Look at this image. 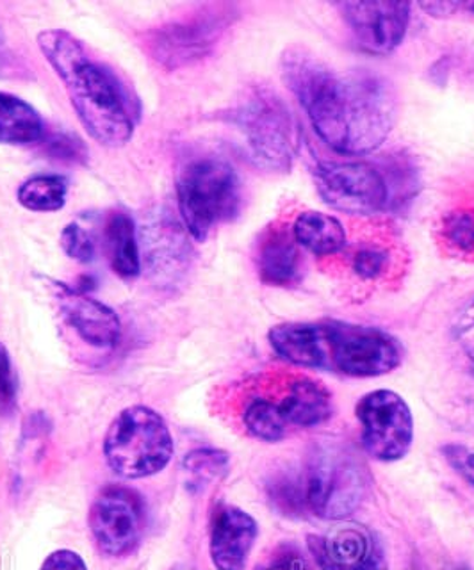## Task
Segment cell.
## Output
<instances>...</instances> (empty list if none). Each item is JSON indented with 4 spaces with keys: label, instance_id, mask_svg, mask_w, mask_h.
I'll use <instances>...</instances> for the list:
<instances>
[{
    "label": "cell",
    "instance_id": "6da1fadb",
    "mask_svg": "<svg viewBox=\"0 0 474 570\" xmlns=\"http://www.w3.org/2000/svg\"><path fill=\"white\" fill-rule=\"evenodd\" d=\"M280 73L314 130L343 156H366L384 145L396 121V95L372 71H339L319 56L289 47Z\"/></svg>",
    "mask_w": 474,
    "mask_h": 570
},
{
    "label": "cell",
    "instance_id": "7a4b0ae2",
    "mask_svg": "<svg viewBox=\"0 0 474 570\" xmlns=\"http://www.w3.org/2000/svg\"><path fill=\"white\" fill-rule=\"evenodd\" d=\"M38 47L63 80L77 118L90 138L108 148L127 145L135 132V116L115 73L93 61L85 45L63 29L40 32Z\"/></svg>",
    "mask_w": 474,
    "mask_h": 570
},
{
    "label": "cell",
    "instance_id": "3957f363",
    "mask_svg": "<svg viewBox=\"0 0 474 570\" xmlns=\"http://www.w3.org/2000/svg\"><path fill=\"white\" fill-rule=\"evenodd\" d=\"M268 337L275 353L289 364L354 379L391 373L403 356L398 341L384 330L343 321L284 323L269 330Z\"/></svg>",
    "mask_w": 474,
    "mask_h": 570
},
{
    "label": "cell",
    "instance_id": "277c9868",
    "mask_svg": "<svg viewBox=\"0 0 474 570\" xmlns=\"http://www.w3.org/2000/svg\"><path fill=\"white\" fill-rule=\"evenodd\" d=\"M228 120L241 134L248 159L269 174H287L300 147V127L284 98L266 86H251Z\"/></svg>",
    "mask_w": 474,
    "mask_h": 570
},
{
    "label": "cell",
    "instance_id": "5b68a950",
    "mask_svg": "<svg viewBox=\"0 0 474 570\" xmlns=\"http://www.w3.org/2000/svg\"><path fill=\"white\" fill-rule=\"evenodd\" d=\"M307 510L325 521H345L361 507L367 492V471L348 445L340 442H316L304 465Z\"/></svg>",
    "mask_w": 474,
    "mask_h": 570
},
{
    "label": "cell",
    "instance_id": "8992f818",
    "mask_svg": "<svg viewBox=\"0 0 474 570\" xmlns=\"http://www.w3.org/2000/svg\"><path fill=\"white\" fill-rule=\"evenodd\" d=\"M174 436L165 419L144 405L121 410L103 436L109 468L126 480L154 476L174 456Z\"/></svg>",
    "mask_w": 474,
    "mask_h": 570
},
{
    "label": "cell",
    "instance_id": "52a82bcc",
    "mask_svg": "<svg viewBox=\"0 0 474 570\" xmlns=\"http://www.w3.org/2000/svg\"><path fill=\"white\" fill-rule=\"evenodd\" d=\"M184 228L195 240H206L219 223L241 207V183L233 166L218 157H200L184 166L177 180Z\"/></svg>",
    "mask_w": 474,
    "mask_h": 570
},
{
    "label": "cell",
    "instance_id": "ba28073f",
    "mask_svg": "<svg viewBox=\"0 0 474 570\" xmlns=\"http://www.w3.org/2000/svg\"><path fill=\"white\" fill-rule=\"evenodd\" d=\"M236 18V6H201L180 20L156 29L148 41L150 53L166 70L189 67L213 52Z\"/></svg>",
    "mask_w": 474,
    "mask_h": 570
},
{
    "label": "cell",
    "instance_id": "9c48e42d",
    "mask_svg": "<svg viewBox=\"0 0 474 570\" xmlns=\"http://www.w3.org/2000/svg\"><path fill=\"white\" fill-rule=\"evenodd\" d=\"M322 200L339 213L375 216L391 205L387 177L364 160H323L313 171Z\"/></svg>",
    "mask_w": 474,
    "mask_h": 570
},
{
    "label": "cell",
    "instance_id": "30bf717a",
    "mask_svg": "<svg viewBox=\"0 0 474 570\" xmlns=\"http://www.w3.org/2000/svg\"><path fill=\"white\" fill-rule=\"evenodd\" d=\"M357 419L363 428V445L373 459L398 462L414 441V417L407 401L396 392L373 391L357 403Z\"/></svg>",
    "mask_w": 474,
    "mask_h": 570
},
{
    "label": "cell",
    "instance_id": "8fae6325",
    "mask_svg": "<svg viewBox=\"0 0 474 570\" xmlns=\"http://www.w3.org/2000/svg\"><path fill=\"white\" fill-rule=\"evenodd\" d=\"M144 499L126 487L103 489L90 510V530L100 551L109 557H126L144 537Z\"/></svg>",
    "mask_w": 474,
    "mask_h": 570
},
{
    "label": "cell",
    "instance_id": "7c38bea8",
    "mask_svg": "<svg viewBox=\"0 0 474 570\" xmlns=\"http://www.w3.org/2000/svg\"><path fill=\"white\" fill-rule=\"evenodd\" d=\"M340 17L361 49L387 56L398 49L411 22L408 2H339Z\"/></svg>",
    "mask_w": 474,
    "mask_h": 570
},
{
    "label": "cell",
    "instance_id": "4fadbf2b",
    "mask_svg": "<svg viewBox=\"0 0 474 570\" xmlns=\"http://www.w3.org/2000/svg\"><path fill=\"white\" fill-rule=\"evenodd\" d=\"M309 549L319 570H389L373 531L357 522L309 537Z\"/></svg>",
    "mask_w": 474,
    "mask_h": 570
},
{
    "label": "cell",
    "instance_id": "5bb4252c",
    "mask_svg": "<svg viewBox=\"0 0 474 570\" xmlns=\"http://www.w3.org/2000/svg\"><path fill=\"white\" fill-rule=\"evenodd\" d=\"M55 289L65 321L86 344L97 350H111L117 346L121 337V323L117 312L82 291L70 289L68 285L56 284Z\"/></svg>",
    "mask_w": 474,
    "mask_h": 570
},
{
    "label": "cell",
    "instance_id": "9a60e30c",
    "mask_svg": "<svg viewBox=\"0 0 474 570\" xmlns=\"http://www.w3.org/2000/svg\"><path fill=\"white\" fill-rule=\"evenodd\" d=\"M257 522L237 507H219L210 524V558L218 570H243L256 543Z\"/></svg>",
    "mask_w": 474,
    "mask_h": 570
},
{
    "label": "cell",
    "instance_id": "2e32d148",
    "mask_svg": "<svg viewBox=\"0 0 474 570\" xmlns=\"http://www.w3.org/2000/svg\"><path fill=\"white\" fill-rule=\"evenodd\" d=\"M152 228L145 237V263L154 281L168 285L188 269L191 248L179 225L157 223Z\"/></svg>",
    "mask_w": 474,
    "mask_h": 570
},
{
    "label": "cell",
    "instance_id": "e0dca14e",
    "mask_svg": "<svg viewBox=\"0 0 474 570\" xmlns=\"http://www.w3.org/2000/svg\"><path fill=\"white\" fill-rule=\"evenodd\" d=\"M287 426L313 428L332 417V394L323 383L310 379H296L286 397L278 403Z\"/></svg>",
    "mask_w": 474,
    "mask_h": 570
},
{
    "label": "cell",
    "instance_id": "ac0fdd59",
    "mask_svg": "<svg viewBox=\"0 0 474 570\" xmlns=\"http://www.w3.org/2000/svg\"><path fill=\"white\" fill-rule=\"evenodd\" d=\"M287 228H271L260 243L259 275L269 285H289L300 275V249Z\"/></svg>",
    "mask_w": 474,
    "mask_h": 570
},
{
    "label": "cell",
    "instance_id": "d6986e66",
    "mask_svg": "<svg viewBox=\"0 0 474 570\" xmlns=\"http://www.w3.org/2000/svg\"><path fill=\"white\" fill-rule=\"evenodd\" d=\"M293 236L302 248L318 257L336 255L346 248V230L330 214L307 210L296 218Z\"/></svg>",
    "mask_w": 474,
    "mask_h": 570
},
{
    "label": "cell",
    "instance_id": "ffe728a7",
    "mask_svg": "<svg viewBox=\"0 0 474 570\" xmlns=\"http://www.w3.org/2000/svg\"><path fill=\"white\" fill-rule=\"evenodd\" d=\"M43 120L31 104L0 91V145H31L43 136Z\"/></svg>",
    "mask_w": 474,
    "mask_h": 570
},
{
    "label": "cell",
    "instance_id": "44dd1931",
    "mask_svg": "<svg viewBox=\"0 0 474 570\" xmlns=\"http://www.w3.org/2000/svg\"><path fill=\"white\" fill-rule=\"evenodd\" d=\"M106 243L115 273L121 278H136L141 273V249L132 218L124 213L112 214L106 225Z\"/></svg>",
    "mask_w": 474,
    "mask_h": 570
},
{
    "label": "cell",
    "instance_id": "7402d4cb",
    "mask_svg": "<svg viewBox=\"0 0 474 570\" xmlns=\"http://www.w3.org/2000/svg\"><path fill=\"white\" fill-rule=\"evenodd\" d=\"M68 184L61 175H34L17 191L19 204L32 213H56L67 204Z\"/></svg>",
    "mask_w": 474,
    "mask_h": 570
},
{
    "label": "cell",
    "instance_id": "603a6c76",
    "mask_svg": "<svg viewBox=\"0 0 474 570\" xmlns=\"http://www.w3.org/2000/svg\"><path fill=\"white\" fill-rule=\"evenodd\" d=\"M266 494L275 510L284 515L298 517L307 512L302 469L289 468L275 472L266 483Z\"/></svg>",
    "mask_w": 474,
    "mask_h": 570
},
{
    "label": "cell",
    "instance_id": "cb8c5ba5",
    "mask_svg": "<svg viewBox=\"0 0 474 570\" xmlns=\"http://www.w3.org/2000/svg\"><path fill=\"white\" fill-rule=\"evenodd\" d=\"M245 426L251 435L265 442L283 441L287 433V423L283 412L278 409V403L274 401L259 400L251 401L243 415Z\"/></svg>",
    "mask_w": 474,
    "mask_h": 570
},
{
    "label": "cell",
    "instance_id": "d4e9b609",
    "mask_svg": "<svg viewBox=\"0 0 474 570\" xmlns=\"http://www.w3.org/2000/svg\"><path fill=\"white\" fill-rule=\"evenodd\" d=\"M228 453L221 450H210V448H201V450H192L186 454L182 465L192 478L198 481L215 480V478L224 476L228 469Z\"/></svg>",
    "mask_w": 474,
    "mask_h": 570
},
{
    "label": "cell",
    "instance_id": "484cf974",
    "mask_svg": "<svg viewBox=\"0 0 474 570\" xmlns=\"http://www.w3.org/2000/svg\"><path fill=\"white\" fill-rule=\"evenodd\" d=\"M444 237L447 245L464 252L473 254L474 252V213L473 210H455L447 214L444 219Z\"/></svg>",
    "mask_w": 474,
    "mask_h": 570
},
{
    "label": "cell",
    "instance_id": "4316f807",
    "mask_svg": "<svg viewBox=\"0 0 474 570\" xmlns=\"http://www.w3.org/2000/svg\"><path fill=\"white\" fill-rule=\"evenodd\" d=\"M389 266V254L381 246L364 245L352 258V267L364 281H375Z\"/></svg>",
    "mask_w": 474,
    "mask_h": 570
},
{
    "label": "cell",
    "instance_id": "83f0119b",
    "mask_svg": "<svg viewBox=\"0 0 474 570\" xmlns=\"http://www.w3.org/2000/svg\"><path fill=\"white\" fill-rule=\"evenodd\" d=\"M19 380L13 361L4 344L0 343V414H11L17 406Z\"/></svg>",
    "mask_w": 474,
    "mask_h": 570
},
{
    "label": "cell",
    "instance_id": "f1b7e54d",
    "mask_svg": "<svg viewBox=\"0 0 474 570\" xmlns=\"http://www.w3.org/2000/svg\"><path fill=\"white\" fill-rule=\"evenodd\" d=\"M61 246H63L65 254L77 263L88 264L93 261V239H91L88 230L79 227L77 223H72V225L65 228L63 234H61Z\"/></svg>",
    "mask_w": 474,
    "mask_h": 570
},
{
    "label": "cell",
    "instance_id": "f546056e",
    "mask_svg": "<svg viewBox=\"0 0 474 570\" xmlns=\"http://www.w3.org/2000/svg\"><path fill=\"white\" fill-rule=\"evenodd\" d=\"M453 332H455L456 343L462 347V352L474 367V298L465 305L464 311L456 317Z\"/></svg>",
    "mask_w": 474,
    "mask_h": 570
},
{
    "label": "cell",
    "instance_id": "4dcf8cb0",
    "mask_svg": "<svg viewBox=\"0 0 474 570\" xmlns=\"http://www.w3.org/2000/svg\"><path fill=\"white\" fill-rule=\"evenodd\" d=\"M263 570H307V561L300 549L295 548L293 543H286L275 551L268 566Z\"/></svg>",
    "mask_w": 474,
    "mask_h": 570
},
{
    "label": "cell",
    "instance_id": "1f68e13d",
    "mask_svg": "<svg viewBox=\"0 0 474 570\" xmlns=\"http://www.w3.org/2000/svg\"><path fill=\"white\" fill-rule=\"evenodd\" d=\"M444 456L464 480L474 485V453L464 450L461 445H447L444 448Z\"/></svg>",
    "mask_w": 474,
    "mask_h": 570
},
{
    "label": "cell",
    "instance_id": "d6a6232c",
    "mask_svg": "<svg viewBox=\"0 0 474 570\" xmlns=\"http://www.w3.org/2000/svg\"><path fill=\"white\" fill-rule=\"evenodd\" d=\"M40 570H88L85 560L70 549L50 552Z\"/></svg>",
    "mask_w": 474,
    "mask_h": 570
},
{
    "label": "cell",
    "instance_id": "836d02e7",
    "mask_svg": "<svg viewBox=\"0 0 474 570\" xmlns=\"http://www.w3.org/2000/svg\"><path fill=\"white\" fill-rule=\"evenodd\" d=\"M419 8L435 18H453L461 13L474 18V2H428L419 4Z\"/></svg>",
    "mask_w": 474,
    "mask_h": 570
}]
</instances>
